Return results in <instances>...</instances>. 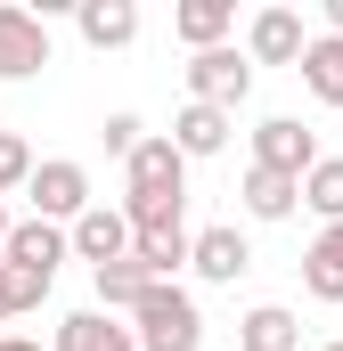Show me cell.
<instances>
[{"label":"cell","mask_w":343,"mask_h":351,"mask_svg":"<svg viewBox=\"0 0 343 351\" xmlns=\"http://www.w3.org/2000/svg\"><path fill=\"white\" fill-rule=\"evenodd\" d=\"M98 139H106V156H131V147L147 139V123H139V114H106V123H98Z\"/></svg>","instance_id":"cell-22"},{"label":"cell","mask_w":343,"mask_h":351,"mask_svg":"<svg viewBox=\"0 0 343 351\" xmlns=\"http://www.w3.org/2000/svg\"><path fill=\"white\" fill-rule=\"evenodd\" d=\"M131 343L139 351H204V311H196V294L180 278L172 286H147L131 302Z\"/></svg>","instance_id":"cell-1"},{"label":"cell","mask_w":343,"mask_h":351,"mask_svg":"<svg viewBox=\"0 0 343 351\" xmlns=\"http://www.w3.org/2000/svg\"><path fill=\"white\" fill-rule=\"evenodd\" d=\"M327 33H335V41H343V0H327Z\"/></svg>","instance_id":"cell-24"},{"label":"cell","mask_w":343,"mask_h":351,"mask_svg":"<svg viewBox=\"0 0 343 351\" xmlns=\"http://www.w3.org/2000/svg\"><path fill=\"white\" fill-rule=\"evenodd\" d=\"M237 196H246V213H254V221H286V213L303 204V180H286V172H246Z\"/></svg>","instance_id":"cell-18"},{"label":"cell","mask_w":343,"mask_h":351,"mask_svg":"<svg viewBox=\"0 0 343 351\" xmlns=\"http://www.w3.org/2000/svg\"><path fill=\"white\" fill-rule=\"evenodd\" d=\"M327 351H343V343H327Z\"/></svg>","instance_id":"cell-27"},{"label":"cell","mask_w":343,"mask_h":351,"mask_svg":"<svg viewBox=\"0 0 343 351\" xmlns=\"http://www.w3.org/2000/svg\"><path fill=\"white\" fill-rule=\"evenodd\" d=\"M303 286H311V302H343V221L311 237V254H303Z\"/></svg>","instance_id":"cell-17"},{"label":"cell","mask_w":343,"mask_h":351,"mask_svg":"<svg viewBox=\"0 0 343 351\" xmlns=\"http://www.w3.org/2000/svg\"><path fill=\"white\" fill-rule=\"evenodd\" d=\"M90 278H98V311H106V319H115V311H131V302L156 286V278L131 262V254H123V262H106V269H90Z\"/></svg>","instance_id":"cell-19"},{"label":"cell","mask_w":343,"mask_h":351,"mask_svg":"<svg viewBox=\"0 0 343 351\" xmlns=\"http://www.w3.org/2000/svg\"><path fill=\"white\" fill-rule=\"evenodd\" d=\"M131 262L147 269L156 286H172L188 269V221H164V229H131Z\"/></svg>","instance_id":"cell-10"},{"label":"cell","mask_w":343,"mask_h":351,"mask_svg":"<svg viewBox=\"0 0 343 351\" xmlns=\"http://www.w3.org/2000/svg\"><path fill=\"white\" fill-rule=\"evenodd\" d=\"M41 66H49V25H41V8L0 0V82H33Z\"/></svg>","instance_id":"cell-5"},{"label":"cell","mask_w":343,"mask_h":351,"mask_svg":"<svg viewBox=\"0 0 343 351\" xmlns=\"http://www.w3.org/2000/svg\"><path fill=\"white\" fill-rule=\"evenodd\" d=\"M294 74H303V90H311L319 106H343V41L335 33H311L303 58H294Z\"/></svg>","instance_id":"cell-13"},{"label":"cell","mask_w":343,"mask_h":351,"mask_svg":"<svg viewBox=\"0 0 343 351\" xmlns=\"http://www.w3.org/2000/svg\"><path fill=\"white\" fill-rule=\"evenodd\" d=\"M303 41H311V33H303L294 8H261L254 25H246V66H294Z\"/></svg>","instance_id":"cell-9"},{"label":"cell","mask_w":343,"mask_h":351,"mask_svg":"<svg viewBox=\"0 0 343 351\" xmlns=\"http://www.w3.org/2000/svg\"><path fill=\"white\" fill-rule=\"evenodd\" d=\"M188 269H196L204 286H237V278L254 269L246 229H237V221H213V229H196V237H188Z\"/></svg>","instance_id":"cell-6"},{"label":"cell","mask_w":343,"mask_h":351,"mask_svg":"<svg viewBox=\"0 0 343 351\" xmlns=\"http://www.w3.org/2000/svg\"><path fill=\"white\" fill-rule=\"evenodd\" d=\"M0 351H41V343H25V335H0Z\"/></svg>","instance_id":"cell-25"},{"label":"cell","mask_w":343,"mask_h":351,"mask_svg":"<svg viewBox=\"0 0 343 351\" xmlns=\"http://www.w3.org/2000/svg\"><path fill=\"white\" fill-rule=\"evenodd\" d=\"M0 262L16 269L25 286H58V262H66V229L58 221H8V245H0Z\"/></svg>","instance_id":"cell-4"},{"label":"cell","mask_w":343,"mask_h":351,"mask_svg":"<svg viewBox=\"0 0 343 351\" xmlns=\"http://www.w3.org/2000/svg\"><path fill=\"white\" fill-rule=\"evenodd\" d=\"M254 98V66H246V49H196L188 58V106H221V114H237Z\"/></svg>","instance_id":"cell-2"},{"label":"cell","mask_w":343,"mask_h":351,"mask_svg":"<svg viewBox=\"0 0 343 351\" xmlns=\"http://www.w3.org/2000/svg\"><path fill=\"white\" fill-rule=\"evenodd\" d=\"M319 164V139L294 123V114H270V123H254V172H286V180H303Z\"/></svg>","instance_id":"cell-7"},{"label":"cell","mask_w":343,"mask_h":351,"mask_svg":"<svg viewBox=\"0 0 343 351\" xmlns=\"http://www.w3.org/2000/svg\"><path fill=\"white\" fill-rule=\"evenodd\" d=\"M0 245H8V204H0Z\"/></svg>","instance_id":"cell-26"},{"label":"cell","mask_w":343,"mask_h":351,"mask_svg":"<svg viewBox=\"0 0 343 351\" xmlns=\"http://www.w3.org/2000/svg\"><path fill=\"white\" fill-rule=\"evenodd\" d=\"M237 343L246 351H303V319H294L286 302H254V311L237 319Z\"/></svg>","instance_id":"cell-14"},{"label":"cell","mask_w":343,"mask_h":351,"mask_svg":"<svg viewBox=\"0 0 343 351\" xmlns=\"http://www.w3.org/2000/svg\"><path fill=\"white\" fill-rule=\"evenodd\" d=\"M66 254H82L90 269H106V262H123V254H131V221H123V213H115V204H90L82 221H74V229H66Z\"/></svg>","instance_id":"cell-8"},{"label":"cell","mask_w":343,"mask_h":351,"mask_svg":"<svg viewBox=\"0 0 343 351\" xmlns=\"http://www.w3.org/2000/svg\"><path fill=\"white\" fill-rule=\"evenodd\" d=\"M25 196H33V221H58V229H74L90 204V172L74 164V156H49V164H33V180H25Z\"/></svg>","instance_id":"cell-3"},{"label":"cell","mask_w":343,"mask_h":351,"mask_svg":"<svg viewBox=\"0 0 343 351\" xmlns=\"http://www.w3.org/2000/svg\"><path fill=\"white\" fill-rule=\"evenodd\" d=\"M25 180H33V147H25L16 131H0V196H16Z\"/></svg>","instance_id":"cell-21"},{"label":"cell","mask_w":343,"mask_h":351,"mask_svg":"<svg viewBox=\"0 0 343 351\" xmlns=\"http://www.w3.org/2000/svg\"><path fill=\"white\" fill-rule=\"evenodd\" d=\"M58 351H139V343H131V327L106 319V311H66V319H58Z\"/></svg>","instance_id":"cell-16"},{"label":"cell","mask_w":343,"mask_h":351,"mask_svg":"<svg viewBox=\"0 0 343 351\" xmlns=\"http://www.w3.org/2000/svg\"><path fill=\"white\" fill-rule=\"evenodd\" d=\"M74 25H82L90 49H131L139 41V8L131 0H74Z\"/></svg>","instance_id":"cell-11"},{"label":"cell","mask_w":343,"mask_h":351,"mask_svg":"<svg viewBox=\"0 0 343 351\" xmlns=\"http://www.w3.org/2000/svg\"><path fill=\"white\" fill-rule=\"evenodd\" d=\"M303 204H311V213H319L327 229L343 221V156H319V164L303 172Z\"/></svg>","instance_id":"cell-20"},{"label":"cell","mask_w":343,"mask_h":351,"mask_svg":"<svg viewBox=\"0 0 343 351\" xmlns=\"http://www.w3.org/2000/svg\"><path fill=\"white\" fill-rule=\"evenodd\" d=\"M164 139L188 156V164H196V156H221V147H229V114H221V106H180Z\"/></svg>","instance_id":"cell-15"},{"label":"cell","mask_w":343,"mask_h":351,"mask_svg":"<svg viewBox=\"0 0 343 351\" xmlns=\"http://www.w3.org/2000/svg\"><path fill=\"white\" fill-rule=\"evenodd\" d=\"M172 33H180L188 49H221V41L237 33V0H180V8H172Z\"/></svg>","instance_id":"cell-12"},{"label":"cell","mask_w":343,"mask_h":351,"mask_svg":"<svg viewBox=\"0 0 343 351\" xmlns=\"http://www.w3.org/2000/svg\"><path fill=\"white\" fill-rule=\"evenodd\" d=\"M33 302H41V286H25V278H16V269L0 262V327H8V319H16V311H33Z\"/></svg>","instance_id":"cell-23"}]
</instances>
